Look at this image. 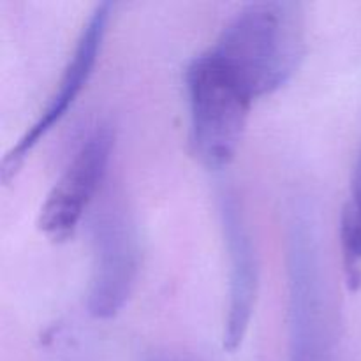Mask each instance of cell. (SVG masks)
<instances>
[{
	"mask_svg": "<svg viewBox=\"0 0 361 361\" xmlns=\"http://www.w3.org/2000/svg\"><path fill=\"white\" fill-rule=\"evenodd\" d=\"M210 49L254 99L281 88L305 53V16L298 2L263 0L243 6Z\"/></svg>",
	"mask_w": 361,
	"mask_h": 361,
	"instance_id": "1",
	"label": "cell"
},
{
	"mask_svg": "<svg viewBox=\"0 0 361 361\" xmlns=\"http://www.w3.org/2000/svg\"><path fill=\"white\" fill-rule=\"evenodd\" d=\"M185 90L194 154L208 168L229 164L245 133L252 94L210 49L187 66Z\"/></svg>",
	"mask_w": 361,
	"mask_h": 361,
	"instance_id": "2",
	"label": "cell"
},
{
	"mask_svg": "<svg viewBox=\"0 0 361 361\" xmlns=\"http://www.w3.org/2000/svg\"><path fill=\"white\" fill-rule=\"evenodd\" d=\"M140 271V236L122 196L108 192L92 219V271L87 309L95 319L120 312Z\"/></svg>",
	"mask_w": 361,
	"mask_h": 361,
	"instance_id": "3",
	"label": "cell"
},
{
	"mask_svg": "<svg viewBox=\"0 0 361 361\" xmlns=\"http://www.w3.org/2000/svg\"><path fill=\"white\" fill-rule=\"evenodd\" d=\"M289 361H326V305L312 221L296 214L289 229Z\"/></svg>",
	"mask_w": 361,
	"mask_h": 361,
	"instance_id": "4",
	"label": "cell"
},
{
	"mask_svg": "<svg viewBox=\"0 0 361 361\" xmlns=\"http://www.w3.org/2000/svg\"><path fill=\"white\" fill-rule=\"evenodd\" d=\"M115 134L108 123L95 127L78 147L49 192L37 217V228L53 242L69 238L102 185Z\"/></svg>",
	"mask_w": 361,
	"mask_h": 361,
	"instance_id": "5",
	"label": "cell"
},
{
	"mask_svg": "<svg viewBox=\"0 0 361 361\" xmlns=\"http://www.w3.org/2000/svg\"><path fill=\"white\" fill-rule=\"evenodd\" d=\"M109 13H111V2H101L88 14L87 21L83 23V28H81L80 35H78L73 53H71L69 60H67L66 67H63L62 74H60L55 92L48 97L37 118L32 122V126H28L23 136L16 141V145L4 157V182H7L20 169L28 152L66 115L69 106L73 104L74 99L81 92V88L85 87L92 71H94L95 62H97L99 49H101L106 27H108Z\"/></svg>",
	"mask_w": 361,
	"mask_h": 361,
	"instance_id": "6",
	"label": "cell"
},
{
	"mask_svg": "<svg viewBox=\"0 0 361 361\" xmlns=\"http://www.w3.org/2000/svg\"><path fill=\"white\" fill-rule=\"evenodd\" d=\"M219 214L229 259V300L224 319V348L228 351H236L245 338L256 309L259 257L242 207L231 192L221 194Z\"/></svg>",
	"mask_w": 361,
	"mask_h": 361,
	"instance_id": "7",
	"label": "cell"
},
{
	"mask_svg": "<svg viewBox=\"0 0 361 361\" xmlns=\"http://www.w3.org/2000/svg\"><path fill=\"white\" fill-rule=\"evenodd\" d=\"M341 250L349 288H361V143L351 176V192L341 214Z\"/></svg>",
	"mask_w": 361,
	"mask_h": 361,
	"instance_id": "8",
	"label": "cell"
}]
</instances>
